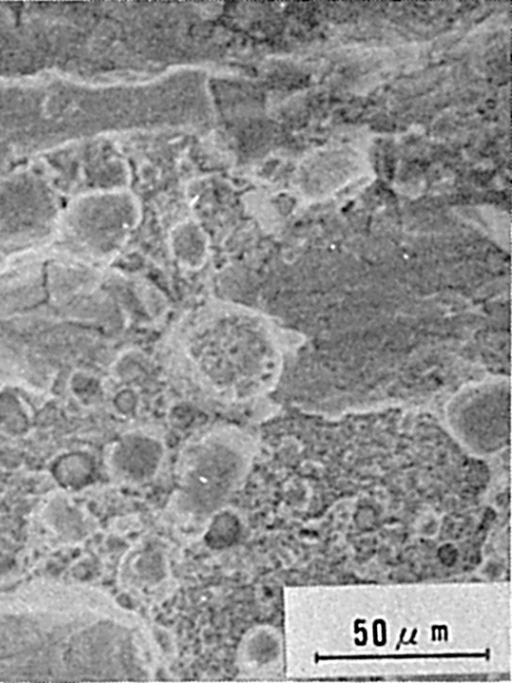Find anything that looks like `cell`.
Here are the masks:
<instances>
[{"instance_id": "6da1fadb", "label": "cell", "mask_w": 512, "mask_h": 683, "mask_svg": "<svg viewBox=\"0 0 512 683\" xmlns=\"http://www.w3.org/2000/svg\"><path fill=\"white\" fill-rule=\"evenodd\" d=\"M149 645L140 620L108 600L0 605V681H138Z\"/></svg>"}, {"instance_id": "7a4b0ae2", "label": "cell", "mask_w": 512, "mask_h": 683, "mask_svg": "<svg viewBox=\"0 0 512 683\" xmlns=\"http://www.w3.org/2000/svg\"><path fill=\"white\" fill-rule=\"evenodd\" d=\"M100 274L57 251L0 272V358L20 365L68 363L74 331L103 303Z\"/></svg>"}, {"instance_id": "3957f363", "label": "cell", "mask_w": 512, "mask_h": 683, "mask_svg": "<svg viewBox=\"0 0 512 683\" xmlns=\"http://www.w3.org/2000/svg\"><path fill=\"white\" fill-rule=\"evenodd\" d=\"M187 364L207 393L228 402L268 391L280 356L262 319L224 311L195 321L181 339Z\"/></svg>"}, {"instance_id": "277c9868", "label": "cell", "mask_w": 512, "mask_h": 683, "mask_svg": "<svg viewBox=\"0 0 512 683\" xmlns=\"http://www.w3.org/2000/svg\"><path fill=\"white\" fill-rule=\"evenodd\" d=\"M210 434L191 444L178 468V507L192 517L215 513L245 477L248 441L238 433Z\"/></svg>"}, {"instance_id": "5b68a950", "label": "cell", "mask_w": 512, "mask_h": 683, "mask_svg": "<svg viewBox=\"0 0 512 683\" xmlns=\"http://www.w3.org/2000/svg\"><path fill=\"white\" fill-rule=\"evenodd\" d=\"M442 412L444 426L465 451L492 454L509 448L510 383L504 376L463 385Z\"/></svg>"}, {"instance_id": "8992f818", "label": "cell", "mask_w": 512, "mask_h": 683, "mask_svg": "<svg viewBox=\"0 0 512 683\" xmlns=\"http://www.w3.org/2000/svg\"><path fill=\"white\" fill-rule=\"evenodd\" d=\"M137 216L133 198L124 192L85 197L62 220L60 251L89 263L106 259L125 243Z\"/></svg>"}, {"instance_id": "52a82bcc", "label": "cell", "mask_w": 512, "mask_h": 683, "mask_svg": "<svg viewBox=\"0 0 512 683\" xmlns=\"http://www.w3.org/2000/svg\"><path fill=\"white\" fill-rule=\"evenodd\" d=\"M57 225L56 200L46 183L24 173L0 179V257L38 247Z\"/></svg>"}, {"instance_id": "ba28073f", "label": "cell", "mask_w": 512, "mask_h": 683, "mask_svg": "<svg viewBox=\"0 0 512 683\" xmlns=\"http://www.w3.org/2000/svg\"><path fill=\"white\" fill-rule=\"evenodd\" d=\"M162 458V448L154 439L130 437L122 441L112 457L117 476L130 483L149 480L156 473Z\"/></svg>"}, {"instance_id": "9c48e42d", "label": "cell", "mask_w": 512, "mask_h": 683, "mask_svg": "<svg viewBox=\"0 0 512 683\" xmlns=\"http://www.w3.org/2000/svg\"><path fill=\"white\" fill-rule=\"evenodd\" d=\"M240 670L249 676L261 677L277 656V642L269 627H255L242 638L238 648Z\"/></svg>"}, {"instance_id": "30bf717a", "label": "cell", "mask_w": 512, "mask_h": 683, "mask_svg": "<svg viewBox=\"0 0 512 683\" xmlns=\"http://www.w3.org/2000/svg\"><path fill=\"white\" fill-rule=\"evenodd\" d=\"M175 253L188 264H197L205 254V242L202 233L191 224L182 225L173 237Z\"/></svg>"}, {"instance_id": "8fae6325", "label": "cell", "mask_w": 512, "mask_h": 683, "mask_svg": "<svg viewBox=\"0 0 512 683\" xmlns=\"http://www.w3.org/2000/svg\"><path fill=\"white\" fill-rule=\"evenodd\" d=\"M240 533L238 519L229 513L218 514L207 529L204 540L212 549H224L233 545Z\"/></svg>"}, {"instance_id": "7c38bea8", "label": "cell", "mask_w": 512, "mask_h": 683, "mask_svg": "<svg viewBox=\"0 0 512 683\" xmlns=\"http://www.w3.org/2000/svg\"><path fill=\"white\" fill-rule=\"evenodd\" d=\"M128 574H131L136 583L150 584L160 580L164 574V562L162 557L152 551L143 550L133 556L129 563Z\"/></svg>"}]
</instances>
